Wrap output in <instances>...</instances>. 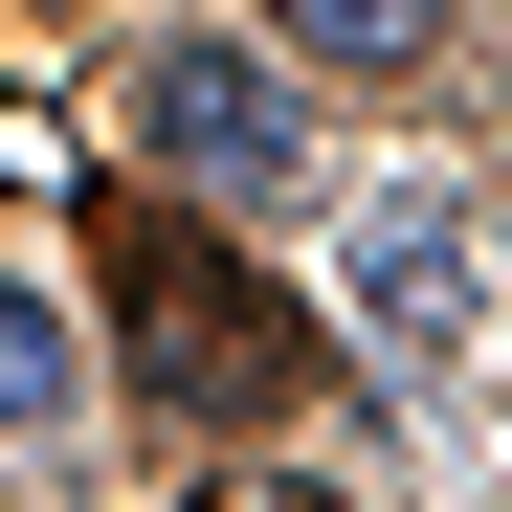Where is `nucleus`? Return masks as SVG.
Wrapping results in <instances>:
<instances>
[{
    "label": "nucleus",
    "instance_id": "2",
    "mask_svg": "<svg viewBox=\"0 0 512 512\" xmlns=\"http://www.w3.org/2000/svg\"><path fill=\"white\" fill-rule=\"evenodd\" d=\"M112 290H134V357H156V401H268V312H245L201 245H134Z\"/></svg>",
    "mask_w": 512,
    "mask_h": 512
},
{
    "label": "nucleus",
    "instance_id": "5",
    "mask_svg": "<svg viewBox=\"0 0 512 512\" xmlns=\"http://www.w3.org/2000/svg\"><path fill=\"white\" fill-rule=\"evenodd\" d=\"M268 45H312V67H401L423 23H401V0H312V23H268Z\"/></svg>",
    "mask_w": 512,
    "mask_h": 512
},
{
    "label": "nucleus",
    "instance_id": "1",
    "mask_svg": "<svg viewBox=\"0 0 512 512\" xmlns=\"http://www.w3.org/2000/svg\"><path fill=\"white\" fill-rule=\"evenodd\" d=\"M134 134L179 156V179H223V201L290 179V90H268L245 45H156V67H134Z\"/></svg>",
    "mask_w": 512,
    "mask_h": 512
},
{
    "label": "nucleus",
    "instance_id": "4",
    "mask_svg": "<svg viewBox=\"0 0 512 512\" xmlns=\"http://www.w3.org/2000/svg\"><path fill=\"white\" fill-rule=\"evenodd\" d=\"M67 379H90V357H67V312L0 268V423H67Z\"/></svg>",
    "mask_w": 512,
    "mask_h": 512
},
{
    "label": "nucleus",
    "instance_id": "3",
    "mask_svg": "<svg viewBox=\"0 0 512 512\" xmlns=\"http://www.w3.org/2000/svg\"><path fill=\"white\" fill-rule=\"evenodd\" d=\"M357 312H379V334H446V312H468V223H446V201H379V245H357Z\"/></svg>",
    "mask_w": 512,
    "mask_h": 512
},
{
    "label": "nucleus",
    "instance_id": "6",
    "mask_svg": "<svg viewBox=\"0 0 512 512\" xmlns=\"http://www.w3.org/2000/svg\"><path fill=\"white\" fill-rule=\"evenodd\" d=\"M223 512H334V490H223Z\"/></svg>",
    "mask_w": 512,
    "mask_h": 512
}]
</instances>
